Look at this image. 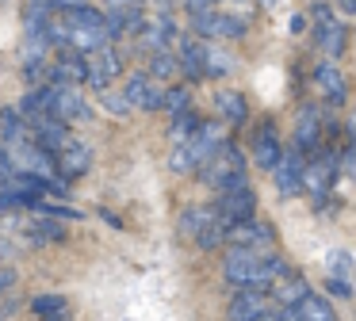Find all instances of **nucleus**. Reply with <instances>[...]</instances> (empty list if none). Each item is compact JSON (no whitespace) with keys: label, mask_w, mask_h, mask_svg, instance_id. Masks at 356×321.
<instances>
[{"label":"nucleus","mask_w":356,"mask_h":321,"mask_svg":"<svg viewBox=\"0 0 356 321\" xmlns=\"http://www.w3.org/2000/svg\"><path fill=\"white\" fill-rule=\"evenodd\" d=\"M287 275V264L272 252H257V249H230L222 256V279L230 287H249V290H268L272 283Z\"/></svg>","instance_id":"f257e3e1"},{"label":"nucleus","mask_w":356,"mask_h":321,"mask_svg":"<svg viewBox=\"0 0 356 321\" xmlns=\"http://www.w3.org/2000/svg\"><path fill=\"white\" fill-rule=\"evenodd\" d=\"M62 15V31H65V46H73L77 54H92L100 46L111 42L108 35V23H104V12L92 4H81L70 8V12H58Z\"/></svg>","instance_id":"f03ea898"},{"label":"nucleus","mask_w":356,"mask_h":321,"mask_svg":"<svg viewBox=\"0 0 356 321\" xmlns=\"http://www.w3.org/2000/svg\"><path fill=\"white\" fill-rule=\"evenodd\" d=\"M200 180L207 183V188L215 191H230V188H241V183H249L245 176V157H241V149L234 142H222L215 153H211V160L200 168Z\"/></svg>","instance_id":"7ed1b4c3"},{"label":"nucleus","mask_w":356,"mask_h":321,"mask_svg":"<svg viewBox=\"0 0 356 321\" xmlns=\"http://www.w3.org/2000/svg\"><path fill=\"white\" fill-rule=\"evenodd\" d=\"M211 211H215V218L222 222V226L257 218V191L249 188V183L230 188V191H218V199H215V206H211Z\"/></svg>","instance_id":"20e7f679"},{"label":"nucleus","mask_w":356,"mask_h":321,"mask_svg":"<svg viewBox=\"0 0 356 321\" xmlns=\"http://www.w3.org/2000/svg\"><path fill=\"white\" fill-rule=\"evenodd\" d=\"M314 42L325 58H341V54H345L348 31H345V23L333 15L330 4H314Z\"/></svg>","instance_id":"39448f33"},{"label":"nucleus","mask_w":356,"mask_h":321,"mask_svg":"<svg viewBox=\"0 0 356 321\" xmlns=\"http://www.w3.org/2000/svg\"><path fill=\"white\" fill-rule=\"evenodd\" d=\"M337 180V153H310V160L302 165V191H310L314 199H325Z\"/></svg>","instance_id":"423d86ee"},{"label":"nucleus","mask_w":356,"mask_h":321,"mask_svg":"<svg viewBox=\"0 0 356 321\" xmlns=\"http://www.w3.org/2000/svg\"><path fill=\"white\" fill-rule=\"evenodd\" d=\"M119 69H123V58H119V50L111 42L85 54V84L96 92H108V84L119 76Z\"/></svg>","instance_id":"0eeeda50"},{"label":"nucleus","mask_w":356,"mask_h":321,"mask_svg":"<svg viewBox=\"0 0 356 321\" xmlns=\"http://www.w3.org/2000/svg\"><path fill=\"white\" fill-rule=\"evenodd\" d=\"M192 35L195 38H241L245 35V19L226 15V12H218V8H211V12H195L192 15Z\"/></svg>","instance_id":"6e6552de"},{"label":"nucleus","mask_w":356,"mask_h":321,"mask_svg":"<svg viewBox=\"0 0 356 321\" xmlns=\"http://www.w3.org/2000/svg\"><path fill=\"white\" fill-rule=\"evenodd\" d=\"M272 241H276V233H272V226H268V222H261V218H245V222H234V226H226V245H230V249L268 252Z\"/></svg>","instance_id":"1a4fd4ad"},{"label":"nucleus","mask_w":356,"mask_h":321,"mask_svg":"<svg viewBox=\"0 0 356 321\" xmlns=\"http://www.w3.org/2000/svg\"><path fill=\"white\" fill-rule=\"evenodd\" d=\"M272 313V295L268 290H234V298L226 302V321H264Z\"/></svg>","instance_id":"9d476101"},{"label":"nucleus","mask_w":356,"mask_h":321,"mask_svg":"<svg viewBox=\"0 0 356 321\" xmlns=\"http://www.w3.org/2000/svg\"><path fill=\"white\" fill-rule=\"evenodd\" d=\"M177 23H172V15L169 12H157V15H146L142 19V27H138V42H142V50H149V54H157V50H169L172 42H177Z\"/></svg>","instance_id":"9b49d317"},{"label":"nucleus","mask_w":356,"mask_h":321,"mask_svg":"<svg viewBox=\"0 0 356 321\" xmlns=\"http://www.w3.org/2000/svg\"><path fill=\"white\" fill-rule=\"evenodd\" d=\"M54 165H58V176H62L65 183H73V180H81V176H88V168H92V149H88L85 142H77V138H70V142L54 153Z\"/></svg>","instance_id":"f8f14e48"},{"label":"nucleus","mask_w":356,"mask_h":321,"mask_svg":"<svg viewBox=\"0 0 356 321\" xmlns=\"http://www.w3.org/2000/svg\"><path fill=\"white\" fill-rule=\"evenodd\" d=\"M123 99L131 104V111H161V99H165V88L146 73H134L123 88Z\"/></svg>","instance_id":"ddd939ff"},{"label":"nucleus","mask_w":356,"mask_h":321,"mask_svg":"<svg viewBox=\"0 0 356 321\" xmlns=\"http://www.w3.org/2000/svg\"><path fill=\"white\" fill-rule=\"evenodd\" d=\"M302 153L299 149H284V157L276 160V168H272V180H276V191L284 199H295L302 195Z\"/></svg>","instance_id":"4468645a"},{"label":"nucleus","mask_w":356,"mask_h":321,"mask_svg":"<svg viewBox=\"0 0 356 321\" xmlns=\"http://www.w3.org/2000/svg\"><path fill=\"white\" fill-rule=\"evenodd\" d=\"M177 65L184 76H192V81H200V76H207V42L195 35H177Z\"/></svg>","instance_id":"2eb2a0df"},{"label":"nucleus","mask_w":356,"mask_h":321,"mask_svg":"<svg viewBox=\"0 0 356 321\" xmlns=\"http://www.w3.org/2000/svg\"><path fill=\"white\" fill-rule=\"evenodd\" d=\"M27 130H31V138H35V142H39L47 153H58V149H62V145L73 138L70 126H65L58 115H31V119H27Z\"/></svg>","instance_id":"dca6fc26"},{"label":"nucleus","mask_w":356,"mask_h":321,"mask_svg":"<svg viewBox=\"0 0 356 321\" xmlns=\"http://www.w3.org/2000/svg\"><path fill=\"white\" fill-rule=\"evenodd\" d=\"M249 157H253V165L264 168V172H272L276 160L284 157V142H280V134H276L272 122H261V130L253 134V149H249Z\"/></svg>","instance_id":"f3484780"},{"label":"nucleus","mask_w":356,"mask_h":321,"mask_svg":"<svg viewBox=\"0 0 356 321\" xmlns=\"http://www.w3.org/2000/svg\"><path fill=\"white\" fill-rule=\"evenodd\" d=\"M50 84H70V88H81L85 84V54H77L73 46H62L50 65Z\"/></svg>","instance_id":"a211bd4d"},{"label":"nucleus","mask_w":356,"mask_h":321,"mask_svg":"<svg viewBox=\"0 0 356 321\" xmlns=\"http://www.w3.org/2000/svg\"><path fill=\"white\" fill-rule=\"evenodd\" d=\"M314 88L318 96L325 99V104L341 107L348 99V84H345V73H341L333 61H322V65H314Z\"/></svg>","instance_id":"6ab92c4d"},{"label":"nucleus","mask_w":356,"mask_h":321,"mask_svg":"<svg viewBox=\"0 0 356 321\" xmlns=\"http://www.w3.org/2000/svg\"><path fill=\"white\" fill-rule=\"evenodd\" d=\"M295 149L307 153V157L322 149V115H318L314 104L299 111V122H295Z\"/></svg>","instance_id":"aec40b11"},{"label":"nucleus","mask_w":356,"mask_h":321,"mask_svg":"<svg viewBox=\"0 0 356 321\" xmlns=\"http://www.w3.org/2000/svg\"><path fill=\"white\" fill-rule=\"evenodd\" d=\"M24 241L31 245V249H47V245L65 241V226H62L58 218H47V214H39V218L24 222Z\"/></svg>","instance_id":"412c9836"},{"label":"nucleus","mask_w":356,"mask_h":321,"mask_svg":"<svg viewBox=\"0 0 356 321\" xmlns=\"http://www.w3.org/2000/svg\"><path fill=\"white\" fill-rule=\"evenodd\" d=\"M31 313L39 321H73V306L65 295L58 290H47V295H35L31 298Z\"/></svg>","instance_id":"4be33fe9"},{"label":"nucleus","mask_w":356,"mask_h":321,"mask_svg":"<svg viewBox=\"0 0 356 321\" xmlns=\"http://www.w3.org/2000/svg\"><path fill=\"white\" fill-rule=\"evenodd\" d=\"M268 295H272V306H299L310 295V283L299 279V275H280L268 287Z\"/></svg>","instance_id":"5701e85b"},{"label":"nucleus","mask_w":356,"mask_h":321,"mask_svg":"<svg viewBox=\"0 0 356 321\" xmlns=\"http://www.w3.org/2000/svg\"><path fill=\"white\" fill-rule=\"evenodd\" d=\"M31 138V130H27V119L16 111V107H0V142H4V149L16 142H27Z\"/></svg>","instance_id":"b1692460"},{"label":"nucleus","mask_w":356,"mask_h":321,"mask_svg":"<svg viewBox=\"0 0 356 321\" xmlns=\"http://www.w3.org/2000/svg\"><path fill=\"white\" fill-rule=\"evenodd\" d=\"M215 111L222 115L230 126H241V122L249 119V104H245L241 92H218V96H215Z\"/></svg>","instance_id":"393cba45"},{"label":"nucleus","mask_w":356,"mask_h":321,"mask_svg":"<svg viewBox=\"0 0 356 321\" xmlns=\"http://www.w3.org/2000/svg\"><path fill=\"white\" fill-rule=\"evenodd\" d=\"M50 19H54V0H27V8H24V27H27V35H39V31H47Z\"/></svg>","instance_id":"a878e982"},{"label":"nucleus","mask_w":356,"mask_h":321,"mask_svg":"<svg viewBox=\"0 0 356 321\" xmlns=\"http://www.w3.org/2000/svg\"><path fill=\"white\" fill-rule=\"evenodd\" d=\"M203 126V119L188 107V111H180V115H172V122H169V142L172 145H184V142H192L195 138V130Z\"/></svg>","instance_id":"bb28decb"},{"label":"nucleus","mask_w":356,"mask_h":321,"mask_svg":"<svg viewBox=\"0 0 356 321\" xmlns=\"http://www.w3.org/2000/svg\"><path fill=\"white\" fill-rule=\"evenodd\" d=\"M295 313H299V321H337V313H333V306L325 302L322 295H314V290H310V295L302 298L299 306H295Z\"/></svg>","instance_id":"cd10ccee"},{"label":"nucleus","mask_w":356,"mask_h":321,"mask_svg":"<svg viewBox=\"0 0 356 321\" xmlns=\"http://www.w3.org/2000/svg\"><path fill=\"white\" fill-rule=\"evenodd\" d=\"M180 73V65H177V54L172 50H157V54H149V61H146V76H154L157 84L161 81H169V76H177Z\"/></svg>","instance_id":"c85d7f7f"},{"label":"nucleus","mask_w":356,"mask_h":321,"mask_svg":"<svg viewBox=\"0 0 356 321\" xmlns=\"http://www.w3.org/2000/svg\"><path fill=\"white\" fill-rule=\"evenodd\" d=\"M207 218H215L211 206H184V211H180V222H177L180 237H192V241H195V233L203 229V222H207Z\"/></svg>","instance_id":"c756f323"},{"label":"nucleus","mask_w":356,"mask_h":321,"mask_svg":"<svg viewBox=\"0 0 356 321\" xmlns=\"http://www.w3.org/2000/svg\"><path fill=\"white\" fill-rule=\"evenodd\" d=\"M31 211H35V214H47V218H58V222H81V218H85V214L73 211V206H65V203H47V199H39Z\"/></svg>","instance_id":"7c9ffc66"},{"label":"nucleus","mask_w":356,"mask_h":321,"mask_svg":"<svg viewBox=\"0 0 356 321\" xmlns=\"http://www.w3.org/2000/svg\"><path fill=\"white\" fill-rule=\"evenodd\" d=\"M188 107H192V92H188V88H169V92H165L161 111L169 115V119H172V115H180V111H188Z\"/></svg>","instance_id":"2f4dec72"},{"label":"nucleus","mask_w":356,"mask_h":321,"mask_svg":"<svg viewBox=\"0 0 356 321\" xmlns=\"http://www.w3.org/2000/svg\"><path fill=\"white\" fill-rule=\"evenodd\" d=\"M230 65H234L230 54H218L215 46L207 42V76H226V73H230Z\"/></svg>","instance_id":"473e14b6"},{"label":"nucleus","mask_w":356,"mask_h":321,"mask_svg":"<svg viewBox=\"0 0 356 321\" xmlns=\"http://www.w3.org/2000/svg\"><path fill=\"white\" fill-rule=\"evenodd\" d=\"M169 168H172V172H195V165H192V157H188L184 145H172V153H169Z\"/></svg>","instance_id":"72a5a7b5"},{"label":"nucleus","mask_w":356,"mask_h":321,"mask_svg":"<svg viewBox=\"0 0 356 321\" xmlns=\"http://www.w3.org/2000/svg\"><path fill=\"white\" fill-rule=\"evenodd\" d=\"M16 180V165H12V157H8V149L0 145V183L8 188V183Z\"/></svg>","instance_id":"f704fd0d"},{"label":"nucleus","mask_w":356,"mask_h":321,"mask_svg":"<svg viewBox=\"0 0 356 321\" xmlns=\"http://www.w3.org/2000/svg\"><path fill=\"white\" fill-rule=\"evenodd\" d=\"M42 69H47L42 61H24V81L39 88V81H42Z\"/></svg>","instance_id":"c9c22d12"},{"label":"nucleus","mask_w":356,"mask_h":321,"mask_svg":"<svg viewBox=\"0 0 356 321\" xmlns=\"http://www.w3.org/2000/svg\"><path fill=\"white\" fill-rule=\"evenodd\" d=\"M104 99H108V111L111 115H131V104L123 99V92H119V96H108V92H104Z\"/></svg>","instance_id":"e433bc0d"},{"label":"nucleus","mask_w":356,"mask_h":321,"mask_svg":"<svg viewBox=\"0 0 356 321\" xmlns=\"http://www.w3.org/2000/svg\"><path fill=\"white\" fill-rule=\"evenodd\" d=\"M264 321H299V313H295V306H272V313Z\"/></svg>","instance_id":"4c0bfd02"},{"label":"nucleus","mask_w":356,"mask_h":321,"mask_svg":"<svg viewBox=\"0 0 356 321\" xmlns=\"http://www.w3.org/2000/svg\"><path fill=\"white\" fill-rule=\"evenodd\" d=\"M19 275H16V268H8V264H0V295H8L12 290V283H16Z\"/></svg>","instance_id":"58836bf2"},{"label":"nucleus","mask_w":356,"mask_h":321,"mask_svg":"<svg viewBox=\"0 0 356 321\" xmlns=\"http://www.w3.org/2000/svg\"><path fill=\"white\" fill-rule=\"evenodd\" d=\"M325 287H330L337 298H348V295H353V287H348V279H341V275H330V283H325Z\"/></svg>","instance_id":"ea45409f"},{"label":"nucleus","mask_w":356,"mask_h":321,"mask_svg":"<svg viewBox=\"0 0 356 321\" xmlns=\"http://www.w3.org/2000/svg\"><path fill=\"white\" fill-rule=\"evenodd\" d=\"M218 0H184V8H188V15H195V12H211Z\"/></svg>","instance_id":"a19ab883"},{"label":"nucleus","mask_w":356,"mask_h":321,"mask_svg":"<svg viewBox=\"0 0 356 321\" xmlns=\"http://www.w3.org/2000/svg\"><path fill=\"white\" fill-rule=\"evenodd\" d=\"M330 272H348V256H345V252H333V256H330Z\"/></svg>","instance_id":"79ce46f5"},{"label":"nucleus","mask_w":356,"mask_h":321,"mask_svg":"<svg viewBox=\"0 0 356 321\" xmlns=\"http://www.w3.org/2000/svg\"><path fill=\"white\" fill-rule=\"evenodd\" d=\"M348 145H353V149H356V111L348 115Z\"/></svg>","instance_id":"37998d69"},{"label":"nucleus","mask_w":356,"mask_h":321,"mask_svg":"<svg viewBox=\"0 0 356 321\" xmlns=\"http://www.w3.org/2000/svg\"><path fill=\"white\" fill-rule=\"evenodd\" d=\"M337 8H341L345 15H356V0H337Z\"/></svg>","instance_id":"c03bdc74"},{"label":"nucleus","mask_w":356,"mask_h":321,"mask_svg":"<svg viewBox=\"0 0 356 321\" xmlns=\"http://www.w3.org/2000/svg\"><path fill=\"white\" fill-rule=\"evenodd\" d=\"M291 31H295V35H302V31H307V19H302V15H295V19H291Z\"/></svg>","instance_id":"a18cd8bd"},{"label":"nucleus","mask_w":356,"mask_h":321,"mask_svg":"<svg viewBox=\"0 0 356 321\" xmlns=\"http://www.w3.org/2000/svg\"><path fill=\"white\" fill-rule=\"evenodd\" d=\"M142 4H157V12H165V8H169V0H142Z\"/></svg>","instance_id":"49530a36"},{"label":"nucleus","mask_w":356,"mask_h":321,"mask_svg":"<svg viewBox=\"0 0 356 321\" xmlns=\"http://www.w3.org/2000/svg\"><path fill=\"white\" fill-rule=\"evenodd\" d=\"M264 4H268V0H264Z\"/></svg>","instance_id":"de8ad7c7"}]
</instances>
